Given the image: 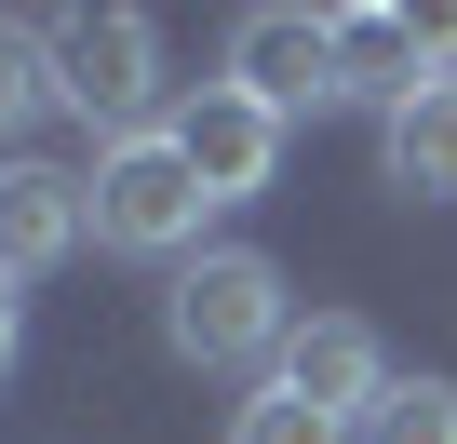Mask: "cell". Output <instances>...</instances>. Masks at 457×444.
Listing matches in <instances>:
<instances>
[{"mask_svg":"<svg viewBox=\"0 0 457 444\" xmlns=\"http://www.w3.org/2000/svg\"><path fill=\"white\" fill-rule=\"evenodd\" d=\"M228 444H350L323 404H296V390H256L243 417H228Z\"/></svg>","mask_w":457,"mask_h":444,"instance_id":"obj_12","label":"cell"},{"mask_svg":"<svg viewBox=\"0 0 457 444\" xmlns=\"http://www.w3.org/2000/svg\"><path fill=\"white\" fill-rule=\"evenodd\" d=\"M377 175H390L403 202H457V68L417 81V95L377 121Z\"/></svg>","mask_w":457,"mask_h":444,"instance_id":"obj_9","label":"cell"},{"mask_svg":"<svg viewBox=\"0 0 457 444\" xmlns=\"http://www.w3.org/2000/svg\"><path fill=\"white\" fill-rule=\"evenodd\" d=\"M202 215H215V188L188 175L175 135H121V148H95V243H108V256H188Z\"/></svg>","mask_w":457,"mask_h":444,"instance_id":"obj_2","label":"cell"},{"mask_svg":"<svg viewBox=\"0 0 457 444\" xmlns=\"http://www.w3.org/2000/svg\"><path fill=\"white\" fill-rule=\"evenodd\" d=\"M14 337H28V310H14V283H0V377H14Z\"/></svg>","mask_w":457,"mask_h":444,"instance_id":"obj_13","label":"cell"},{"mask_svg":"<svg viewBox=\"0 0 457 444\" xmlns=\"http://www.w3.org/2000/svg\"><path fill=\"white\" fill-rule=\"evenodd\" d=\"M270 390H296V404H323L337 431H363V417L390 404V350H377V323H350V310H310V323L283 337Z\"/></svg>","mask_w":457,"mask_h":444,"instance_id":"obj_7","label":"cell"},{"mask_svg":"<svg viewBox=\"0 0 457 444\" xmlns=\"http://www.w3.org/2000/svg\"><path fill=\"white\" fill-rule=\"evenodd\" d=\"M41 108H68L54 95V28H28V14H0V148H14Z\"/></svg>","mask_w":457,"mask_h":444,"instance_id":"obj_10","label":"cell"},{"mask_svg":"<svg viewBox=\"0 0 457 444\" xmlns=\"http://www.w3.org/2000/svg\"><path fill=\"white\" fill-rule=\"evenodd\" d=\"M162 337H175V364H202V377L283 364V337H296L283 256H256V243H215V256H188V270H175V297H162Z\"/></svg>","mask_w":457,"mask_h":444,"instance_id":"obj_1","label":"cell"},{"mask_svg":"<svg viewBox=\"0 0 457 444\" xmlns=\"http://www.w3.org/2000/svg\"><path fill=\"white\" fill-rule=\"evenodd\" d=\"M350 444H457V377H390V404Z\"/></svg>","mask_w":457,"mask_h":444,"instance_id":"obj_11","label":"cell"},{"mask_svg":"<svg viewBox=\"0 0 457 444\" xmlns=\"http://www.w3.org/2000/svg\"><path fill=\"white\" fill-rule=\"evenodd\" d=\"M444 54H457V14H390V0H350L337 14V108H403L417 81H444Z\"/></svg>","mask_w":457,"mask_h":444,"instance_id":"obj_4","label":"cell"},{"mask_svg":"<svg viewBox=\"0 0 457 444\" xmlns=\"http://www.w3.org/2000/svg\"><path fill=\"white\" fill-rule=\"evenodd\" d=\"M54 95L121 148V135H162V28L148 14H54Z\"/></svg>","mask_w":457,"mask_h":444,"instance_id":"obj_3","label":"cell"},{"mask_svg":"<svg viewBox=\"0 0 457 444\" xmlns=\"http://www.w3.org/2000/svg\"><path fill=\"white\" fill-rule=\"evenodd\" d=\"M95 243V175L68 162H0V283H41Z\"/></svg>","mask_w":457,"mask_h":444,"instance_id":"obj_6","label":"cell"},{"mask_svg":"<svg viewBox=\"0 0 457 444\" xmlns=\"http://www.w3.org/2000/svg\"><path fill=\"white\" fill-rule=\"evenodd\" d=\"M228 81H243L270 121L337 108V14H243L228 28Z\"/></svg>","mask_w":457,"mask_h":444,"instance_id":"obj_8","label":"cell"},{"mask_svg":"<svg viewBox=\"0 0 457 444\" xmlns=\"http://www.w3.org/2000/svg\"><path fill=\"white\" fill-rule=\"evenodd\" d=\"M162 135H175V148H188V175H202V188H215V202H256V188H270V175H283V121H270V108H256V95H243V81H228V68H215V81H188V95H175V121H162Z\"/></svg>","mask_w":457,"mask_h":444,"instance_id":"obj_5","label":"cell"}]
</instances>
